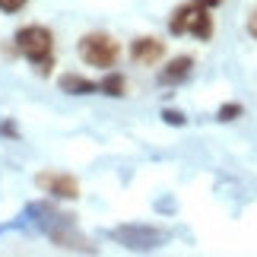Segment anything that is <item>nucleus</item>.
<instances>
[{
  "label": "nucleus",
  "mask_w": 257,
  "mask_h": 257,
  "mask_svg": "<svg viewBox=\"0 0 257 257\" xmlns=\"http://www.w3.org/2000/svg\"><path fill=\"white\" fill-rule=\"evenodd\" d=\"M13 45H16V54L26 57L29 64L35 67L38 76H51V67H54V32L42 23H26L16 29L13 35Z\"/></svg>",
  "instance_id": "f257e3e1"
},
{
  "label": "nucleus",
  "mask_w": 257,
  "mask_h": 257,
  "mask_svg": "<svg viewBox=\"0 0 257 257\" xmlns=\"http://www.w3.org/2000/svg\"><path fill=\"white\" fill-rule=\"evenodd\" d=\"M26 7H29V0H0V13H7V16L23 13Z\"/></svg>",
  "instance_id": "1a4fd4ad"
},
{
  "label": "nucleus",
  "mask_w": 257,
  "mask_h": 257,
  "mask_svg": "<svg viewBox=\"0 0 257 257\" xmlns=\"http://www.w3.org/2000/svg\"><path fill=\"white\" fill-rule=\"evenodd\" d=\"M35 184L42 187L45 194L57 197V200H76V197H80V181L67 172H42L35 178Z\"/></svg>",
  "instance_id": "20e7f679"
},
{
  "label": "nucleus",
  "mask_w": 257,
  "mask_h": 257,
  "mask_svg": "<svg viewBox=\"0 0 257 257\" xmlns=\"http://www.w3.org/2000/svg\"><path fill=\"white\" fill-rule=\"evenodd\" d=\"M238 114H241V105H238V102H229V105H222L219 111H216V117H219V121H235Z\"/></svg>",
  "instance_id": "9d476101"
},
{
  "label": "nucleus",
  "mask_w": 257,
  "mask_h": 257,
  "mask_svg": "<svg viewBox=\"0 0 257 257\" xmlns=\"http://www.w3.org/2000/svg\"><path fill=\"white\" fill-rule=\"evenodd\" d=\"M169 32L172 35H191L197 42H210L213 38V16L210 7L200 4V0H187V4H178L169 16Z\"/></svg>",
  "instance_id": "f03ea898"
},
{
  "label": "nucleus",
  "mask_w": 257,
  "mask_h": 257,
  "mask_svg": "<svg viewBox=\"0 0 257 257\" xmlns=\"http://www.w3.org/2000/svg\"><path fill=\"white\" fill-rule=\"evenodd\" d=\"M57 86H61V92H67V95H92V92H98V83L83 76V73H61L57 76Z\"/></svg>",
  "instance_id": "0eeeda50"
},
{
  "label": "nucleus",
  "mask_w": 257,
  "mask_h": 257,
  "mask_svg": "<svg viewBox=\"0 0 257 257\" xmlns=\"http://www.w3.org/2000/svg\"><path fill=\"white\" fill-rule=\"evenodd\" d=\"M76 54H80V61L86 67L111 70V67H117V61H121V45L108 32H86L80 42H76Z\"/></svg>",
  "instance_id": "7ed1b4c3"
},
{
  "label": "nucleus",
  "mask_w": 257,
  "mask_h": 257,
  "mask_svg": "<svg viewBox=\"0 0 257 257\" xmlns=\"http://www.w3.org/2000/svg\"><path fill=\"white\" fill-rule=\"evenodd\" d=\"M200 4H206V7H219L222 0H200Z\"/></svg>",
  "instance_id": "ddd939ff"
},
{
  "label": "nucleus",
  "mask_w": 257,
  "mask_h": 257,
  "mask_svg": "<svg viewBox=\"0 0 257 257\" xmlns=\"http://www.w3.org/2000/svg\"><path fill=\"white\" fill-rule=\"evenodd\" d=\"M191 73H194V57L178 54V57H172V61L159 70V83L162 86H181Z\"/></svg>",
  "instance_id": "423d86ee"
},
{
  "label": "nucleus",
  "mask_w": 257,
  "mask_h": 257,
  "mask_svg": "<svg viewBox=\"0 0 257 257\" xmlns=\"http://www.w3.org/2000/svg\"><path fill=\"white\" fill-rule=\"evenodd\" d=\"M248 35H251V38H257V10L248 16Z\"/></svg>",
  "instance_id": "f8f14e48"
},
{
  "label": "nucleus",
  "mask_w": 257,
  "mask_h": 257,
  "mask_svg": "<svg viewBox=\"0 0 257 257\" xmlns=\"http://www.w3.org/2000/svg\"><path fill=\"white\" fill-rule=\"evenodd\" d=\"M165 57V42H159L156 35H140L131 42V61L137 67H156Z\"/></svg>",
  "instance_id": "39448f33"
},
{
  "label": "nucleus",
  "mask_w": 257,
  "mask_h": 257,
  "mask_svg": "<svg viewBox=\"0 0 257 257\" xmlns=\"http://www.w3.org/2000/svg\"><path fill=\"white\" fill-rule=\"evenodd\" d=\"M98 92H102V95H111V98L127 95V76L124 73H114V70H105V76L98 80Z\"/></svg>",
  "instance_id": "6e6552de"
},
{
  "label": "nucleus",
  "mask_w": 257,
  "mask_h": 257,
  "mask_svg": "<svg viewBox=\"0 0 257 257\" xmlns=\"http://www.w3.org/2000/svg\"><path fill=\"white\" fill-rule=\"evenodd\" d=\"M162 117H165L169 124H175V127H184V114H181V111H162Z\"/></svg>",
  "instance_id": "9b49d317"
}]
</instances>
